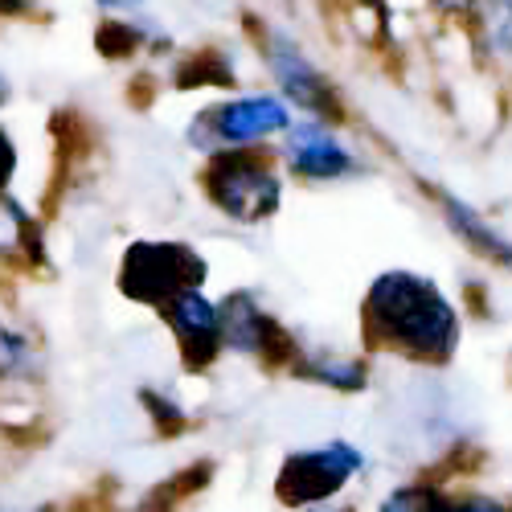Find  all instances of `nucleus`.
<instances>
[{"mask_svg": "<svg viewBox=\"0 0 512 512\" xmlns=\"http://www.w3.org/2000/svg\"><path fill=\"white\" fill-rule=\"evenodd\" d=\"M365 332L418 361H447L459 345V316L431 279L414 271H386L369 283Z\"/></svg>", "mask_w": 512, "mask_h": 512, "instance_id": "nucleus-1", "label": "nucleus"}, {"mask_svg": "<svg viewBox=\"0 0 512 512\" xmlns=\"http://www.w3.org/2000/svg\"><path fill=\"white\" fill-rule=\"evenodd\" d=\"M205 283V259L185 242H132L119 263V291L127 300L164 308L181 291Z\"/></svg>", "mask_w": 512, "mask_h": 512, "instance_id": "nucleus-2", "label": "nucleus"}, {"mask_svg": "<svg viewBox=\"0 0 512 512\" xmlns=\"http://www.w3.org/2000/svg\"><path fill=\"white\" fill-rule=\"evenodd\" d=\"M205 193L222 213H230L234 222H263L279 209V177L267 168L263 156L254 152H222L213 156L205 168Z\"/></svg>", "mask_w": 512, "mask_h": 512, "instance_id": "nucleus-3", "label": "nucleus"}, {"mask_svg": "<svg viewBox=\"0 0 512 512\" xmlns=\"http://www.w3.org/2000/svg\"><path fill=\"white\" fill-rule=\"evenodd\" d=\"M357 467H361V451H353L340 439L328 443V447H316V451H300L279 467L275 496L291 508L320 504V500H328V496H336L340 488H345Z\"/></svg>", "mask_w": 512, "mask_h": 512, "instance_id": "nucleus-4", "label": "nucleus"}, {"mask_svg": "<svg viewBox=\"0 0 512 512\" xmlns=\"http://www.w3.org/2000/svg\"><path fill=\"white\" fill-rule=\"evenodd\" d=\"M287 123L291 119H287V107L279 99L250 95V99H234V103H222V107L205 111L193 123V140L209 136V140H222V144L238 148V144H250V140H267L275 132H287Z\"/></svg>", "mask_w": 512, "mask_h": 512, "instance_id": "nucleus-5", "label": "nucleus"}, {"mask_svg": "<svg viewBox=\"0 0 512 512\" xmlns=\"http://www.w3.org/2000/svg\"><path fill=\"white\" fill-rule=\"evenodd\" d=\"M218 312H222V345H230L234 353L263 357L267 365L295 361V340L259 304H254L246 291L230 295Z\"/></svg>", "mask_w": 512, "mask_h": 512, "instance_id": "nucleus-6", "label": "nucleus"}, {"mask_svg": "<svg viewBox=\"0 0 512 512\" xmlns=\"http://www.w3.org/2000/svg\"><path fill=\"white\" fill-rule=\"evenodd\" d=\"M164 316L177 332V345H181V357L189 369H205L222 349V312L218 304H209L201 287H189L181 291L177 300L164 304Z\"/></svg>", "mask_w": 512, "mask_h": 512, "instance_id": "nucleus-7", "label": "nucleus"}, {"mask_svg": "<svg viewBox=\"0 0 512 512\" xmlns=\"http://www.w3.org/2000/svg\"><path fill=\"white\" fill-rule=\"evenodd\" d=\"M267 58H271V70H275V78H279V87L287 91V99H295V103H300L304 111H312V115H332V119H340L336 91L324 82V74H320L300 50H295V41L271 37Z\"/></svg>", "mask_w": 512, "mask_h": 512, "instance_id": "nucleus-8", "label": "nucleus"}, {"mask_svg": "<svg viewBox=\"0 0 512 512\" xmlns=\"http://www.w3.org/2000/svg\"><path fill=\"white\" fill-rule=\"evenodd\" d=\"M287 160H291L295 173L308 177V181H336V177H349L357 168L353 156L316 123H300L287 132Z\"/></svg>", "mask_w": 512, "mask_h": 512, "instance_id": "nucleus-9", "label": "nucleus"}, {"mask_svg": "<svg viewBox=\"0 0 512 512\" xmlns=\"http://www.w3.org/2000/svg\"><path fill=\"white\" fill-rule=\"evenodd\" d=\"M443 213H447L451 230H455L467 246L480 250L484 259H492V263H500V267H508V271H512V242H508L500 230H492L472 205L459 201V197H451V193H443Z\"/></svg>", "mask_w": 512, "mask_h": 512, "instance_id": "nucleus-10", "label": "nucleus"}, {"mask_svg": "<svg viewBox=\"0 0 512 512\" xmlns=\"http://www.w3.org/2000/svg\"><path fill=\"white\" fill-rule=\"evenodd\" d=\"M0 259L5 263H37L41 259V230L21 201L0 197Z\"/></svg>", "mask_w": 512, "mask_h": 512, "instance_id": "nucleus-11", "label": "nucleus"}, {"mask_svg": "<svg viewBox=\"0 0 512 512\" xmlns=\"http://www.w3.org/2000/svg\"><path fill=\"white\" fill-rule=\"evenodd\" d=\"M37 373L33 340L9 324H0V377H29Z\"/></svg>", "mask_w": 512, "mask_h": 512, "instance_id": "nucleus-12", "label": "nucleus"}, {"mask_svg": "<svg viewBox=\"0 0 512 512\" xmlns=\"http://www.w3.org/2000/svg\"><path fill=\"white\" fill-rule=\"evenodd\" d=\"M381 508H386V512H410V508H447V512H455V508H480V512H488L496 504H488V500H447L435 488H402Z\"/></svg>", "mask_w": 512, "mask_h": 512, "instance_id": "nucleus-13", "label": "nucleus"}, {"mask_svg": "<svg viewBox=\"0 0 512 512\" xmlns=\"http://www.w3.org/2000/svg\"><path fill=\"white\" fill-rule=\"evenodd\" d=\"M300 373L324 381V386H336V390H361L365 386V365H357V361H304Z\"/></svg>", "mask_w": 512, "mask_h": 512, "instance_id": "nucleus-14", "label": "nucleus"}, {"mask_svg": "<svg viewBox=\"0 0 512 512\" xmlns=\"http://www.w3.org/2000/svg\"><path fill=\"white\" fill-rule=\"evenodd\" d=\"M13 173H17V148H13V140H9L5 127H0V193L9 189Z\"/></svg>", "mask_w": 512, "mask_h": 512, "instance_id": "nucleus-15", "label": "nucleus"}, {"mask_svg": "<svg viewBox=\"0 0 512 512\" xmlns=\"http://www.w3.org/2000/svg\"><path fill=\"white\" fill-rule=\"evenodd\" d=\"M33 5H37V0H0V13L13 17V13H29Z\"/></svg>", "mask_w": 512, "mask_h": 512, "instance_id": "nucleus-16", "label": "nucleus"}, {"mask_svg": "<svg viewBox=\"0 0 512 512\" xmlns=\"http://www.w3.org/2000/svg\"><path fill=\"white\" fill-rule=\"evenodd\" d=\"M435 5H439V9H451V13H455V9H467V5H472V0H435Z\"/></svg>", "mask_w": 512, "mask_h": 512, "instance_id": "nucleus-17", "label": "nucleus"}, {"mask_svg": "<svg viewBox=\"0 0 512 512\" xmlns=\"http://www.w3.org/2000/svg\"><path fill=\"white\" fill-rule=\"evenodd\" d=\"M103 9H123V5H140V0H99Z\"/></svg>", "mask_w": 512, "mask_h": 512, "instance_id": "nucleus-18", "label": "nucleus"}, {"mask_svg": "<svg viewBox=\"0 0 512 512\" xmlns=\"http://www.w3.org/2000/svg\"><path fill=\"white\" fill-rule=\"evenodd\" d=\"M5 99H9V78L0 74V103H5Z\"/></svg>", "mask_w": 512, "mask_h": 512, "instance_id": "nucleus-19", "label": "nucleus"}]
</instances>
